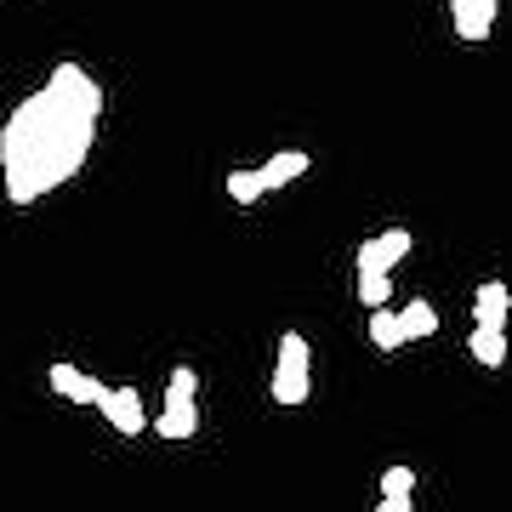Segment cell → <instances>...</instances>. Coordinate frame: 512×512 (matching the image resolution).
Segmentation results:
<instances>
[{
	"instance_id": "cell-8",
	"label": "cell",
	"mask_w": 512,
	"mask_h": 512,
	"mask_svg": "<svg viewBox=\"0 0 512 512\" xmlns=\"http://www.w3.org/2000/svg\"><path fill=\"white\" fill-rule=\"evenodd\" d=\"M52 387L63 393V399H74V404H97L103 399V382L86 376V370H74V365H52Z\"/></svg>"
},
{
	"instance_id": "cell-1",
	"label": "cell",
	"mask_w": 512,
	"mask_h": 512,
	"mask_svg": "<svg viewBox=\"0 0 512 512\" xmlns=\"http://www.w3.org/2000/svg\"><path fill=\"white\" fill-rule=\"evenodd\" d=\"M97 114H103V92L86 80V69L57 63L52 80H46V92L18 103V114L0 131L6 200L35 205L57 183H69L97 143Z\"/></svg>"
},
{
	"instance_id": "cell-4",
	"label": "cell",
	"mask_w": 512,
	"mask_h": 512,
	"mask_svg": "<svg viewBox=\"0 0 512 512\" xmlns=\"http://www.w3.org/2000/svg\"><path fill=\"white\" fill-rule=\"evenodd\" d=\"M97 410L114 421V433H126V439H143L148 433V410H143V393L137 387H103V399Z\"/></svg>"
},
{
	"instance_id": "cell-13",
	"label": "cell",
	"mask_w": 512,
	"mask_h": 512,
	"mask_svg": "<svg viewBox=\"0 0 512 512\" xmlns=\"http://www.w3.org/2000/svg\"><path fill=\"white\" fill-rule=\"evenodd\" d=\"M387 296H393L387 274H359V302H365V308H387Z\"/></svg>"
},
{
	"instance_id": "cell-6",
	"label": "cell",
	"mask_w": 512,
	"mask_h": 512,
	"mask_svg": "<svg viewBox=\"0 0 512 512\" xmlns=\"http://www.w3.org/2000/svg\"><path fill=\"white\" fill-rule=\"evenodd\" d=\"M507 319H512V291L501 285V279H484L473 291V325H501L507 330Z\"/></svg>"
},
{
	"instance_id": "cell-12",
	"label": "cell",
	"mask_w": 512,
	"mask_h": 512,
	"mask_svg": "<svg viewBox=\"0 0 512 512\" xmlns=\"http://www.w3.org/2000/svg\"><path fill=\"white\" fill-rule=\"evenodd\" d=\"M262 194H274V188H268V177H262V165H256V171H234V177H228V200H234V205H256Z\"/></svg>"
},
{
	"instance_id": "cell-3",
	"label": "cell",
	"mask_w": 512,
	"mask_h": 512,
	"mask_svg": "<svg viewBox=\"0 0 512 512\" xmlns=\"http://www.w3.org/2000/svg\"><path fill=\"white\" fill-rule=\"evenodd\" d=\"M274 404H308L313 393V359H308V336H296V330H285L279 336V365H274Z\"/></svg>"
},
{
	"instance_id": "cell-9",
	"label": "cell",
	"mask_w": 512,
	"mask_h": 512,
	"mask_svg": "<svg viewBox=\"0 0 512 512\" xmlns=\"http://www.w3.org/2000/svg\"><path fill=\"white\" fill-rule=\"evenodd\" d=\"M467 348H473V359L484 370H501V365H507V330H501V325H473Z\"/></svg>"
},
{
	"instance_id": "cell-16",
	"label": "cell",
	"mask_w": 512,
	"mask_h": 512,
	"mask_svg": "<svg viewBox=\"0 0 512 512\" xmlns=\"http://www.w3.org/2000/svg\"><path fill=\"white\" fill-rule=\"evenodd\" d=\"M473 6H478V12H484L490 23H495V0H473Z\"/></svg>"
},
{
	"instance_id": "cell-2",
	"label": "cell",
	"mask_w": 512,
	"mask_h": 512,
	"mask_svg": "<svg viewBox=\"0 0 512 512\" xmlns=\"http://www.w3.org/2000/svg\"><path fill=\"white\" fill-rule=\"evenodd\" d=\"M194 393H200L194 365H177L171 382H165V410L154 416V433L160 439H194L200 433V404H194Z\"/></svg>"
},
{
	"instance_id": "cell-5",
	"label": "cell",
	"mask_w": 512,
	"mask_h": 512,
	"mask_svg": "<svg viewBox=\"0 0 512 512\" xmlns=\"http://www.w3.org/2000/svg\"><path fill=\"white\" fill-rule=\"evenodd\" d=\"M404 256H410V234L404 228H387V234L359 245V274H393Z\"/></svg>"
},
{
	"instance_id": "cell-11",
	"label": "cell",
	"mask_w": 512,
	"mask_h": 512,
	"mask_svg": "<svg viewBox=\"0 0 512 512\" xmlns=\"http://www.w3.org/2000/svg\"><path fill=\"white\" fill-rule=\"evenodd\" d=\"M404 330H410V342H427V336H433V330H439V308H433V302H404Z\"/></svg>"
},
{
	"instance_id": "cell-14",
	"label": "cell",
	"mask_w": 512,
	"mask_h": 512,
	"mask_svg": "<svg viewBox=\"0 0 512 512\" xmlns=\"http://www.w3.org/2000/svg\"><path fill=\"white\" fill-rule=\"evenodd\" d=\"M382 495H416V473H410V467H387V473H382Z\"/></svg>"
},
{
	"instance_id": "cell-15",
	"label": "cell",
	"mask_w": 512,
	"mask_h": 512,
	"mask_svg": "<svg viewBox=\"0 0 512 512\" xmlns=\"http://www.w3.org/2000/svg\"><path fill=\"white\" fill-rule=\"evenodd\" d=\"M376 512H416V495H382Z\"/></svg>"
},
{
	"instance_id": "cell-7",
	"label": "cell",
	"mask_w": 512,
	"mask_h": 512,
	"mask_svg": "<svg viewBox=\"0 0 512 512\" xmlns=\"http://www.w3.org/2000/svg\"><path fill=\"white\" fill-rule=\"evenodd\" d=\"M404 342H410V330H404V313L370 308V348H376V353H399Z\"/></svg>"
},
{
	"instance_id": "cell-10",
	"label": "cell",
	"mask_w": 512,
	"mask_h": 512,
	"mask_svg": "<svg viewBox=\"0 0 512 512\" xmlns=\"http://www.w3.org/2000/svg\"><path fill=\"white\" fill-rule=\"evenodd\" d=\"M308 171V154L302 148H285V154H274V160L262 165V177H268V188H285V183H296Z\"/></svg>"
}]
</instances>
